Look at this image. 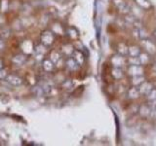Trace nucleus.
Instances as JSON below:
<instances>
[{
	"label": "nucleus",
	"instance_id": "nucleus-5",
	"mask_svg": "<svg viewBox=\"0 0 156 146\" xmlns=\"http://www.w3.org/2000/svg\"><path fill=\"white\" fill-rule=\"evenodd\" d=\"M126 96H127V97H128V99L135 100V99H140L141 95H140V92L139 90V87L132 86L129 88V89H127Z\"/></svg>",
	"mask_w": 156,
	"mask_h": 146
},
{
	"label": "nucleus",
	"instance_id": "nucleus-3",
	"mask_svg": "<svg viewBox=\"0 0 156 146\" xmlns=\"http://www.w3.org/2000/svg\"><path fill=\"white\" fill-rule=\"evenodd\" d=\"M127 74L129 76H138V75H144V65H128L127 67Z\"/></svg>",
	"mask_w": 156,
	"mask_h": 146
},
{
	"label": "nucleus",
	"instance_id": "nucleus-9",
	"mask_svg": "<svg viewBox=\"0 0 156 146\" xmlns=\"http://www.w3.org/2000/svg\"><path fill=\"white\" fill-rule=\"evenodd\" d=\"M110 74H111V77L117 81H119L124 78V71L122 69V67H112Z\"/></svg>",
	"mask_w": 156,
	"mask_h": 146
},
{
	"label": "nucleus",
	"instance_id": "nucleus-15",
	"mask_svg": "<svg viewBox=\"0 0 156 146\" xmlns=\"http://www.w3.org/2000/svg\"><path fill=\"white\" fill-rule=\"evenodd\" d=\"M136 6H139L140 9L144 10H150L152 8V4L149 0H135Z\"/></svg>",
	"mask_w": 156,
	"mask_h": 146
},
{
	"label": "nucleus",
	"instance_id": "nucleus-22",
	"mask_svg": "<svg viewBox=\"0 0 156 146\" xmlns=\"http://www.w3.org/2000/svg\"><path fill=\"white\" fill-rule=\"evenodd\" d=\"M24 61H26V57L22 56V55L16 56V57H14V60H13V61L16 63V64H22V63H23Z\"/></svg>",
	"mask_w": 156,
	"mask_h": 146
},
{
	"label": "nucleus",
	"instance_id": "nucleus-11",
	"mask_svg": "<svg viewBox=\"0 0 156 146\" xmlns=\"http://www.w3.org/2000/svg\"><path fill=\"white\" fill-rule=\"evenodd\" d=\"M71 56H72V57L74 58L75 61L80 66L84 64V62H85V56H84V54H83L80 50H74Z\"/></svg>",
	"mask_w": 156,
	"mask_h": 146
},
{
	"label": "nucleus",
	"instance_id": "nucleus-14",
	"mask_svg": "<svg viewBox=\"0 0 156 146\" xmlns=\"http://www.w3.org/2000/svg\"><path fill=\"white\" fill-rule=\"evenodd\" d=\"M141 53V47L138 45H130L128 48V56L129 57H139Z\"/></svg>",
	"mask_w": 156,
	"mask_h": 146
},
{
	"label": "nucleus",
	"instance_id": "nucleus-7",
	"mask_svg": "<svg viewBox=\"0 0 156 146\" xmlns=\"http://www.w3.org/2000/svg\"><path fill=\"white\" fill-rule=\"evenodd\" d=\"M138 113H139L140 117H141V118H144V119H146V118H148V117H150V115L152 114V109H151V107L148 104L144 103L139 106Z\"/></svg>",
	"mask_w": 156,
	"mask_h": 146
},
{
	"label": "nucleus",
	"instance_id": "nucleus-4",
	"mask_svg": "<svg viewBox=\"0 0 156 146\" xmlns=\"http://www.w3.org/2000/svg\"><path fill=\"white\" fill-rule=\"evenodd\" d=\"M113 5L121 14L127 15L131 13L129 5L125 2V0H113Z\"/></svg>",
	"mask_w": 156,
	"mask_h": 146
},
{
	"label": "nucleus",
	"instance_id": "nucleus-8",
	"mask_svg": "<svg viewBox=\"0 0 156 146\" xmlns=\"http://www.w3.org/2000/svg\"><path fill=\"white\" fill-rule=\"evenodd\" d=\"M153 84L151 82H148V81H144L143 84H140L139 86V90L140 92V95L141 96H146L148 94V92L153 89Z\"/></svg>",
	"mask_w": 156,
	"mask_h": 146
},
{
	"label": "nucleus",
	"instance_id": "nucleus-1",
	"mask_svg": "<svg viewBox=\"0 0 156 146\" xmlns=\"http://www.w3.org/2000/svg\"><path fill=\"white\" fill-rule=\"evenodd\" d=\"M140 46L144 50V52L148 53L149 55H156V43L153 40H150L148 38L141 39Z\"/></svg>",
	"mask_w": 156,
	"mask_h": 146
},
{
	"label": "nucleus",
	"instance_id": "nucleus-10",
	"mask_svg": "<svg viewBox=\"0 0 156 146\" xmlns=\"http://www.w3.org/2000/svg\"><path fill=\"white\" fill-rule=\"evenodd\" d=\"M139 58H140V64L144 66L150 64V62L152 61V56L149 55V54L146 52H141L139 56Z\"/></svg>",
	"mask_w": 156,
	"mask_h": 146
},
{
	"label": "nucleus",
	"instance_id": "nucleus-26",
	"mask_svg": "<svg viewBox=\"0 0 156 146\" xmlns=\"http://www.w3.org/2000/svg\"><path fill=\"white\" fill-rule=\"evenodd\" d=\"M151 37H152V40L156 43V29H154V30H152V32H151Z\"/></svg>",
	"mask_w": 156,
	"mask_h": 146
},
{
	"label": "nucleus",
	"instance_id": "nucleus-16",
	"mask_svg": "<svg viewBox=\"0 0 156 146\" xmlns=\"http://www.w3.org/2000/svg\"><path fill=\"white\" fill-rule=\"evenodd\" d=\"M145 77L144 75H138V76H133L131 78V84L132 86H136V87H139L140 84L145 81Z\"/></svg>",
	"mask_w": 156,
	"mask_h": 146
},
{
	"label": "nucleus",
	"instance_id": "nucleus-21",
	"mask_svg": "<svg viewBox=\"0 0 156 146\" xmlns=\"http://www.w3.org/2000/svg\"><path fill=\"white\" fill-rule=\"evenodd\" d=\"M62 49H63V52H65V55H66V56H71L73 51H74L73 47L71 45H69V44H68V45H66Z\"/></svg>",
	"mask_w": 156,
	"mask_h": 146
},
{
	"label": "nucleus",
	"instance_id": "nucleus-27",
	"mask_svg": "<svg viewBox=\"0 0 156 146\" xmlns=\"http://www.w3.org/2000/svg\"><path fill=\"white\" fill-rule=\"evenodd\" d=\"M2 47H3V42L0 40V49H2Z\"/></svg>",
	"mask_w": 156,
	"mask_h": 146
},
{
	"label": "nucleus",
	"instance_id": "nucleus-19",
	"mask_svg": "<svg viewBox=\"0 0 156 146\" xmlns=\"http://www.w3.org/2000/svg\"><path fill=\"white\" fill-rule=\"evenodd\" d=\"M43 67L46 71H52L54 69V62L51 60H46L43 62Z\"/></svg>",
	"mask_w": 156,
	"mask_h": 146
},
{
	"label": "nucleus",
	"instance_id": "nucleus-29",
	"mask_svg": "<svg viewBox=\"0 0 156 146\" xmlns=\"http://www.w3.org/2000/svg\"><path fill=\"white\" fill-rule=\"evenodd\" d=\"M58 1H60V2H62V0H58Z\"/></svg>",
	"mask_w": 156,
	"mask_h": 146
},
{
	"label": "nucleus",
	"instance_id": "nucleus-6",
	"mask_svg": "<svg viewBox=\"0 0 156 146\" xmlns=\"http://www.w3.org/2000/svg\"><path fill=\"white\" fill-rule=\"evenodd\" d=\"M54 40H55V36H54L53 32L51 31H44L41 35V42L45 47L51 46L54 43Z\"/></svg>",
	"mask_w": 156,
	"mask_h": 146
},
{
	"label": "nucleus",
	"instance_id": "nucleus-28",
	"mask_svg": "<svg viewBox=\"0 0 156 146\" xmlns=\"http://www.w3.org/2000/svg\"><path fill=\"white\" fill-rule=\"evenodd\" d=\"M2 66H3V63H2V61H0V69H1V68H2Z\"/></svg>",
	"mask_w": 156,
	"mask_h": 146
},
{
	"label": "nucleus",
	"instance_id": "nucleus-12",
	"mask_svg": "<svg viewBox=\"0 0 156 146\" xmlns=\"http://www.w3.org/2000/svg\"><path fill=\"white\" fill-rule=\"evenodd\" d=\"M128 48H129V46L127 45L126 43H124V42L118 43L116 46L117 54H119V55L123 56V57H127L128 56Z\"/></svg>",
	"mask_w": 156,
	"mask_h": 146
},
{
	"label": "nucleus",
	"instance_id": "nucleus-20",
	"mask_svg": "<svg viewBox=\"0 0 156 146\" xmlns=\"http://www.w3.org/2000/svg\"><path fill=\"white\" fill-rule=\"evenodd\" d=\"M145 96H146V99H147L148 101L156 100V88H153V89L151 90Z\"/></svg>",
	"mask_w": 156,
	"mask_h": 146
},
{
	"label": "nucleus",
	"instance_id": "nucleus-13",
	"mask_svg": "<svg viewBox=\"0 0 156 146\" xmlns=\"http://www.w3.org/2000/svg\"><path fill=\"white\" fill-rule=\"evenodd\" d=\"M66 66L67 67V69H69L70 71H76V70H78V68H79L80 65L78 64L74 58L71 57H68L66 60Z\"/></svg>",
	"mask_w": 156,
	"mask_h": 146
},
{
	"label": "nucleus",
	"instance_id": "nucleus-25",
	"mask_svg": "<svg viewBox=\"0 0 156 146\" xmlns=\"http://www.w3.org/2000/svg\"><path fill=\"white\" fill-rule=\"evenodd\" d=\"M68 32H69V35L72 39H75L78 37V31L74 27H70L69 29H68Z\"/></svg>",
	"mask_w": 156,
	"mask_h": 146
},
{
	"label": "nucleus",
	"instance_id": "nucleus-18",
	"mask_svg": "<svg viewBox=\"0 0 156 146\" xmlns=\"http://www.w3.org/2000/svg\"><path fill=\"white\" fill-rule=\"evenodd\" d=\"M127 64L128 65H140V61L139 57H127Z\"/></svg>",
	"mask_w": 156,
	"mask_h": 146
},
{
	"label": "nucleus",
	"instance_id": "nucleus-2",
	"mask_svg": "<svg viewBox=\"0 0 156 146\" xmlns=\"http://www.w3.org/2000/svg\"><path fill=\"white\" fill-rule=\"evenodd\" d=\"M110 63L112 67H123L125 64H127V57L119 55V54L113 55L110 57Z\"/></svg>",
	"mask_w": 156,
	"mask_h": 146
},
{
	"label": "nucleus",
	"instance_id": "nucleus-24",
	"mask_svg": "<svg viewBox=\"0 0 156 146\" xmlns=\"http://www.w3.org/2000/svg\"><path fill=\"white\" fill-rule=\"evenodd\" d=\"M72 86H73V83H72V81L69 80V79L66 80L65 82L62 83V88H63V89H66V90H69V89H71Z\"/></svg>",
	"mask_w": 156,
	"mask_h": 146
},
{
	"label": "nucleus",
	"instance_id": "nucleus-17",
	"mask_svg": "<svg viewBox=\"0 0 156 146\" xmlns=\"http://www.w3.org/2000/svg\"><path fill=\"white\" fill-rule=\"evenodd\" d=\"M7 81L13 86H20L22 84V80L21 78L16 76V75H9L7 77Z\"/></svg>",
	"mask_w": 156,
	"mask_h": 146
},
{
	"label": "nucleus",
	"instance_id": "nucleus-23",
	"mask_svg": "<svg viewBox=\"0 0 156 146\" xmlns=\"http://www.w3.org/2000/svg\"><path fill=\"white\" fill-rule=\"evenodd\" d=\"M60 58H61L60 53H58V52H53L52 53V55H51V61L53 62H58V61H60Z\"/></svg>",
	"mask_w": 156,
	"mask_h": 146
}]
</instances>
